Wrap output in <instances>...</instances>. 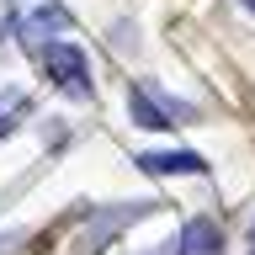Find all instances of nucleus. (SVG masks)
Instances as JSON below:
<instances>
[{
    "mask_svg": "<svg viewBox=\"0 0 255 255\" xmlns=\"http://www.w3.org/2000/svg\"><path fill=\"white\" fill-rule=\"evenodd\" d=\"M250 255H255V229H250Z\"/></svg>",
    "mask_w": 255,
    "mask_h": 255,
    "instance_id": "nucleus-7",
    "label": "nucleus"
},
{
    "mask_svg": "<svg viewBox=\"0 0 255 255\" xmlns=\"http://www.w3.org/2000/svg\"><path fill=\"white\" fill-rule=\"evenodd\" d=\"M245 5H250V11H255V0H245Z\"/></svg>",
    "mask_w": 255,
    "mask_h": 255,
    "instance_id": "nucleus-8",
    "label": "nucleus"
},
{
    "mask_svg": "<svg viewBox=\"0 0 255 255\" xmlns=\"http://www.w3.org/2000/svg\"><path fill=\"white\" fill-rule=\"evenodd\" d=\"M27 112V96L21 91H11V96H0V133H11L16 128V117Z\"/></svg>",
    "mask_w": 255,
    "mask_h": 255,
    "instance_id": "nucleus-6",
    "label": "nucleus"
},
{
    "mask_svg": "<svg viewBox=\"0 0 255 255\" xmlns=\"http://www.w3.org/2000/svg\"><path fill=\"white\" fill-rule=\"evenodd\" d=\"M53 27H64V11H59V5L37 11V16L27 21V27H21V37H27V48H32V53H37V48L48 43V32H53Z\"/></svg>",
    "mask_w": 255,
    "mask_h": 255,
    "instance_id": "nucleus-5",
    "label": "nucleus"
},
{
    "mask_svg": "<svg viewBox=\"0 0 255 255\" xmlns=\"http://www.w3.org/2000/svg\"><path fill=\"white\" fill-rule=\"evenodd\" d=\"M218 250H223V234L213 218H191L181 229V245H175V255H218Z\"/></svg>",
    "mask_w": 255,
    "mask_h": 255,
    "instance_id": "nucleus-4",
    "label": "nucleus"
},
{
    "mask_svg": "<svg viewBox=\"0 0 255 255\" xmlns=\"http://www.w3.org/2000/svg\"><path fill=\"white\" fill-rule=\"evenodd\" d=\"M37 59H43L48 80H53L64 96H75V101L91 96V64H85V53H80L75 43H43V48H37Z\"/></svg>",
    "mask_w": 255,
    "mask_h": 255,
    "instance_id": "nucleus-1",
    "label": "nucleus"
},
{
    "mask_svg": "<svg viewBox=\"0 0 255 255\" xmlns=\"http://www.w3.org/2000/svg\"><path fill=\"white\" fill-rule=\"evenodd\" d=\"M128 112H133L138 128H181V123H191V107L170 101L154 80H138V85L128 91Z\"/></svg>",
    "mask_w": 255,
    "mask_h": 255,
    "instance_id": "nucleus-2",
    "label": "nucleus"
},
{
    "mask_svg": "<svg viewBox=\"0 0 255 255\" xmlns=\"http://www.w3.org/2000/svg\"><path fill=\"white\" fill-rule=\"evenodd\" d=\"M138 165L149 175H202L207 159L191 154V149H159V154H138Z\"/></svg>",
    "mask_w": 255,
    "mask_h": 255,
    "instance_id": "nucleus-3",
    "label": "nucleus"
}]
</instances>
